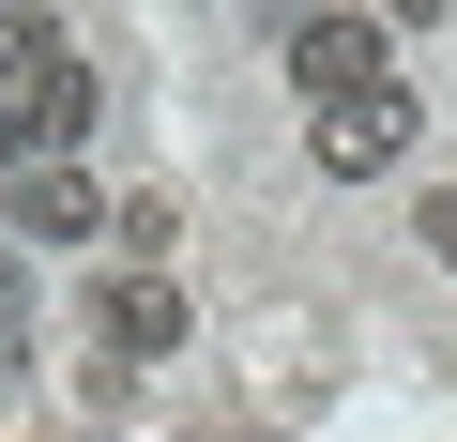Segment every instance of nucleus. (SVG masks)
Segmentation results:
<instances>
[{
  "instance_id": "5",
  "label": "nucleus",
  "mask_w": 457,
  "mask_h": 442,
  "mask_svg": "<svg viewBox=\"0 0 457 442\" xmlns=\"http://www.w3.org/2000/svg\"><path fill=\"white\" fill-rule=\"evenodd\" d=\"M92 305H107V366L183 351V290H168V275H122V290H92Z\"/></svg>"
},
{
  "instance_id": "9",
  "label": "nucleus",
  "mask_w": 457,
  "mask_h": 442,
  "mask_svg": "<svg viewBox=\"0 0 457 442\" xmlns=\"http://www.w3.org/2000/svg\"><path fill=\"white\" fill-rule=\"evenodd\" d=\"M0 321H16V260H0Z\"/></svg>"
},
{
  "instance_id": "6",
  "label": "nucleus",
  "mask_w": 457,
  "mask_h": 442,
  "mask_svg": "<svg viewBox=\"0 0 457 442\" xmlns=\"http://www.w3.org/2000/svg\"><path fill=\"white\" fill-rule=\"evenodd\" d=\"M168 229H183V213H168V183H122V198H107V245H122L137 275H168Z\"/></svg>"
},
{
  "instance_id": "4",
  "label": "nucleus",
  "mask_w": 457,
  "mask_h": 442,
  "mask_svg": "<svg viewBox=\"0 0 457 442\" xmlns=\"http://www.w3.org/2000/svg\"><path fill=\"white\" fill-rule=\"evenodd\" d=\"M411 153V92L381 77V92H351V107H320V168H396Z\"/></svg>"
},
{
  "instance_id": "3",
  "label": "nucleus",
  "mask_w": 457,
  "mask_h": 442,
  "mask_svg": "<svg viewBox=\"0 0 457 442\" xmlns=\"http://www.w3.org/2000/svg\"><path fill=\"white\" fill-rule=\"evenodd\" d=\"M0 229H16V245H92L107 229V183L92 168H16V183H0Z\"/></svg>"
},
{
  "instance_id": "8",
  "label": "nucleus",
  "mask_w": 457,
  "mask_h": 442,
  "mask_svg": "<svg viewBox=\"0 0 457 442\" xmlns=\"http://www.w3.org/2000/svg\"><path fill=\"white\" fill-rule=\"evenodd\" d=\"M427 260H457V183H442V198H427Z\"/></svg>"
},
{
  "instance_id": "2",
  "label": "nucleus",
  "mask_w": 457,
  "mask_h": 442,
  "mask_svg": "<svg viewBox=\"0 0 457 442\" xmlns=\"http://www.w3.org/2000/svg\"><path fill=\"white\" fill-rule=\"evenodd\" d=\"M275 62H290V92H320V107H351V92H381V62H396V31H381V16H275Z\"/></svg>"
},
{
  "instance_id": "7",
  "label": "nucleus",
  "mask_w": 457,
  "mask_h": 442,
  "mask_svg": "<svg viewBox=\"0 0 457 442\" xmlns=\"http://www.w3.org/2000/svg\"><path fill=\"white\" fill-rule=\"evenodd\" d=\"M46 62H77L46 16H0V92H16V77H46Z\"/></svg>"
},
{
  "instance_id": "1",
  "label": "nucleus",
  "mask_w": 457,
  "mask_h": 442,
  "mask_svg": "<svg viewBox=\"0 0 457 442\" xmlns=\"http://www.w3.org/2000/svg\"><path fill=\"white\" fill-rule=\"evenodd\" d=\"M77 138H92V62H46V77L0 92V183L16 168H77Z\"/></svg>"
}]
</instances>
